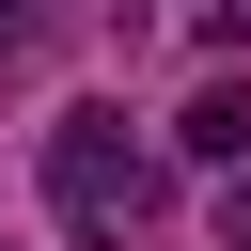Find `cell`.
I'll use <instances>...</instances> for the list:
<instances>
[{"mask_svg":"<svg viewBox=\"0 0 251 251\" xmlns=\"http://www.w3.org/2000/svg\"><path fill=\"white\" fill-rule=\"evenodd\" d=\"M47 188H63V220H94V235H110V220L157 188V157L126 141V110H94V94H78V110L47 126Z\"/></svg>","mask_w":251,"mask_h":251,"instance_id":"cell-1","label":"cell"},{"mask_svg":"<svg viewBox=\"0 0 251 251\" xmlns=\"http://www.w3.org/2000/svg\"><path fill=\"white\" fill-rule=\"evenodd\" d=\"M63 31H94V0H0V94L16 78H47V47Z\"/></svg>","mask_w":251,"mask_h":251,"instance_id":"cell-2","label":"cell"},{"mask_svg":"<svg viewBox=\"0 0 251 251\" xmlns=\"http://www.w3.org/2000/svg\"><path fill=\"white\" fill-rule=\"evenodd\" d=\"M173 141H188V157H204V173H220V157H251V78H204V94H188V126H173Z\"/></svg>","mask_w":251,"mask_h":251,"instance_id":"cell-3","label":"cell"},{"mask_svg":"<svg viewBox=\"0 0 251 251\" xmlns=\"http://www.w3.org/2000/svg\"><path fill=\"white\" fill-rule=\"evenodd\" d=\"M220 251H251V173H235V188H220Z\"/></svg>","mask_w":251,"mask_h":251,"instance_id":"cell-4","label":"cell"}]
</instances>
